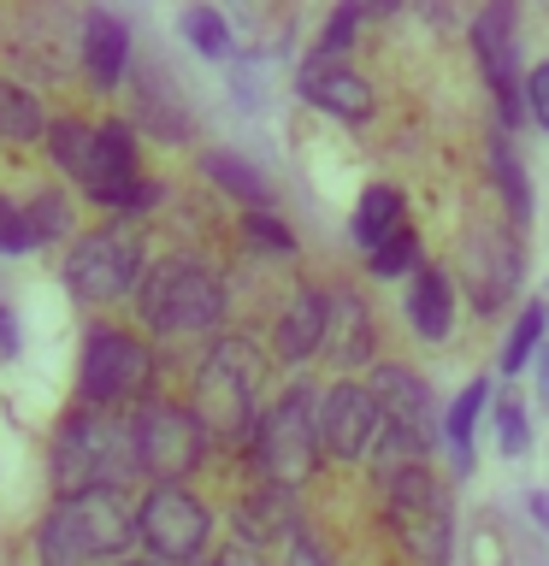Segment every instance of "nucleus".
Segmentation results:
<instances>
[{"label":"nucleus","mask_w":549,"mask_h":566,"mask_svg":"<svg viewBox=\"0 0 549 566\" xmlns=\"http://www.w3.org/2000/svg\"><path fill=\"white\" fill-rule=\"evenodd\" d=\"M142 478L136 424L124 407L77 401L53 431V484L65 490H124Z\"/></svg>","instance_id":"f257e3e1"},{"label":"nucleus","mask_w":549,"mask_h":566,"mask_svg":"<svg viewBox=\"0 0 549 566\" xmlns=\"http://www.w3.org/2000/svg\"><path fill=\"white\" fill-rule=\"evenodd\" d=\"M260 378H266V354L248 336H219L201 366H195V389H189V413L201 419L207 449H248L260 419Z\"/></svg>","instance_id":"f03ea898"},{"label":"nucleus","mask_w":549,"mask_h":566,"mask_svg":"<svg viewBox=\"0 0 549 566\" xmlns=\"http://www.w3.org/2000/svg\"><path fill=\"white\" fill-rule=\"evenodd\" d=\"M136 543L124 490H65L35 525V566H101Z\"/></svg>","instance_id":"7ed1b4c3"},{"label":"nucleus","mask_w":549,"mask_h":566,"mask_svg":"<svg viewBox=\"0 0 549 566\" xmlns=\"http://www.w3.org/2000/svg\"><path fill=\"white\" fill-rule=\"evenodd\" d=\"M131 301L154 336H201V331H219L225 318V283L201 254L148 260Z\"/></svg>","instance_id":"20e7f679"},{"label":"nucleus","mask_w":549,"mask_h":566,"mask_svg":"<svg viewBox=\"0 0 549 566\" xmlns=\"http://www.w3.org/2000/svg\"><path fill=\"white\" fill-rule=\"evenodd\" d=\"M142 265H148V248L131 224H95L71 242L65 254V290L89 301V307H118V301L136 295Z\"/></svg>","instance_id":"39448f33"},{"label":"nucleus","mask_w":549,"mask_h":566,"mask_svg":"<svg viewBox=\"0 0 549 566\" xmlns=\"http://www.w3.org/2000/svg\"><path fill=\"white\" fill-rule=\"evenodd\" d=\"M384 490V513H390V537L407 548L414 566H443L455 543V513H449V490L437 484L432 460L402 478H390Z\"/></svg>","instance_id":"423d86ee"},{"label":"nucleus","mask_w":549,"mask_h":566,"mask_svg":"<svg viewBox=\"0 0 549 566\" xmlns=\"http://www.w3.org/2000/svg\"><path fill=\"white\" fill-rule=\"evenodd\" d=\"M313 389H283V396L266 407L255 419V437H248V454H255V467L272 478V484H308L313 467L325 454H319V419H313Z\"/></svg>","instance_id":"0eeeda50"},{"label":"nucleus","mask_w":549,"mask_h":566,"mask_svg":"<svg viewBox=\"0 0 549 566\" xmlns=\"http://www.w3.org/2000/svg\"><path fill=\"white\" fill-rule=\"evenodd\" d=\"M136 460L148 484H189L207 460V431L189 413V401H166V396H142L136 401Z\"/></svg>","instance_id":"6e6552de"},{"label":"nucleus","mask_w":549,"mask_h":566,"mask_svg":"<svg viewBox=\"0 0 549 566\" xmlns=\"http://www.w3.org/2000/svg\"><path fill=\"white\" fill-rule=\"evenodd\" d=\"M77 396L101 407H131L142 396H154V348L136 331L95 325L77 354Z\"/></svg>","instance_id":"1a4fd4ad"},{"label":"nucleus","mask_w":549,"mask_h":566,"mask_svg":"<svg viewBox=\"0 0 549 566\" xmlns=\"http://www.w3.org/2000/svg\"><path fill=\"white\" fill-rule=\"evenodd\" d=\"M136 537L148 543L154 560L195 566L213 543V507L189 484H154L136 502Z\"/></svg>","instance_id":"9d476101"},{"label":"nucleus","mask_w":549,"mask_h":566,"mask_svg":"<svg viewBox=\"0 0 549 566\" xmlns=\"http://www.w3.org/2000/svg\"><path fill=\"white\" fill-rule=\"evenodd\" d=\"M95 207H113V212H142L154 207V189L142 177V154H136V130L124 118H106V124H89V171L77 184Z\"/></svg>","instance_id":"9b49d317"},{"label":"nucleus","mask_w":549,"mask_h":566,"mask_svg":"<svg viewBox=\"0 0 549 566\" xmlns=\"http://www.w3.org/2000/svg\"><path fill=\"white\" fill-rule=\"evenodd\" d=\"M520 272H526V254H520V237L503 224H467L460 237V283L473 290V307L478 313H496L520 295Z\"/></svg>","instance_id":"f8f14e48"},{"label":"nucleus","mask_w":549,"mask_h":566,"mask_svg":"<svg viewBox=\"0 0 549 566\" xmlns=\"http://www.w3.org/2000/svg\"><path fill=\"white\" fill-rule=\"evenodd\" d=\"M473 53H478V65H485V77L496 88L503 124H520L526 118V95H520V0H490V7L473 18Z\"/></svg>","instance_id":"ddd939ff"},{"label":"nucleus","mask_w":549,"mask_h":566,"mask_svg":"<svg viewBox=\"0 0 549 566\" xmlns=\"http://www.w3.org/2000/svg\"><path fill=\"white\" fill-rule=\"evenodd\" d=\"M313 419H319V454L349 460V467L372 454V442H379L384 424H390L366 384H331L325 396L313 401Z\"/></svg>","instance_id":"4468645a"},{"label":"nucleus","mask_w":549,"mask_h":566,"mask_svg":"<svg viewBox=\"0 0 549 566\" xmlns=\"http://www.w3.org/2000/svg\"><path fill=\"white\" fill-rule=\"evenodd\" d=\"M372 348H379V331H372V307L361 301V290L331 283L325 290V325H319V354L349 371V366H366Z\"/></svg>","instance_id":"2eb2a0df"},{"label":"nucleus","mask_w":549,"mask_h":566,"mask_svg":"<svg viewBox=\"0 0 549 566\" xmlns=\"http://www.w3.org/2000/svg\"><path fill=\"white\" fill-rule=\"evenodd\" d=\"M301 101L313 106V113H331L343 124H366L372 113H379V95H372V83L361 77V71H349L343 60H308L301 65Z\"/></svg>","instance_id":"dca6fc26"},{"label":"nucleus","mask_w":549,"mask_h":566,"mask_svg":"<svg viewBox=\"0 0 549 566\" xmlns=\"http://www.w3.org/2000/svg\"><path fill=\"white\" fill-rule=\"evenodd\" d=\"M230 525H237V543H248V548H283L296 537L301 525V502H296V490L290 484H272V478H266V484H255L237 502V513H230Z\"/></svg>","instance_id":"f3484780"},{"label":"nucleus","mask_w":549,"mask_h":566,"mask_svg":"<svg viewBox=\"0 0 549 566\" xmlns=\"http://www.w3.org/2000/svg\"><path fill=\"white\" fill-rule=\"evenodd\" d=\"M319 325H325V290L319 283H296L272 318V360L301 366L319 354Z\"/></svg>","instance_id":"a211bd4d"},{"label":"nucleus","mask_w":549,"mask_h":566,"mask_svg":"<svg viewBox=\"0 0 549 566\" xmlns=\"http://www.w3.org/2000/svg\"><path fill=\"white\" fill-rule=\"evenodd\" d=\"M372 401L384 407V419L390 424H402V431H414V437H432V384L419 378V371H407V366H372Z\"/></svg>","instance_id":"6ab92c4d"},{"label":"nucleus","mask_w":549,"mask_h":566,"mask_svg":"<svg viewBox=\"0 0 549 566\" xmlns=\"http://www.w3.org/2000/svg\"><path fill=\"white\" fill-rule=\"evenodd\" d=\"M407 325H414L419 343H449V331H455V277L443 272V265H414Z\"/></svg>","instance_id":"aec40b11"},{"label":"nucleus","mask_w":549,"mask_h":566,"mask_svg":"<svg viewBox=\"0 0 549 566\" xmlns=\"http://www.w3.org/2000/svg\"><path fill=\"white\" fill-rule=\"evenodd\" d=\"M124 65H131V30L113 12H89L83 18V71L95 88H118Z\"/></svg>","instance_id":"412c9836"},{"label":"nucleus","mask_w":549,"mask_h":566,"mask_svg":"<svg viewBox=\"0 0 549 566\" xmlns=\"http://www.w3.org/2000/svg\"><path fill=\"white\" fill-rule=\"evenodd\" d=\"M485 401H490V384L473 378V384L455 396L449 419H443V442H449V454H455V478L473 472V431H478V419H485Z\"/></svg>","instance_id":"4be33fe9"},{"label":"nucleus","mask_w":549,"mask_h":566,"mask_svg":"<svg viewBox=\"0 0 549 566\" xmlns=\"http://www.w3.org/2000/svg\"><path fill=\"white\" fill-rule=\"evenodd\" d=\"M201 171L213 177V189H225L230 201H242V207H272V184H266V171H255L248 159L237 154H201Z\"/></svg>","instance_id":"5701e85b"},{"label":"nucleus","mask_w":549,"mask_h":566,"mask_svg":"<svg viewBox=\"0 0 549 566\" xmlns=\"http://www.w3.org/2000/svg\"><path fill=\"white\" fill-rule=\"evenodd\" d=\"M490 177H496V189H503V207H508V219L514 224H526L531 219V177H526V166H520V154H514V142L496 130L490 136Z\"/></svg>","instance_id":"b1692460"},{"label":"nucleus","mask_w":549,"mask_h":566,"mask_svg":"<svg viewBox=\"0 0 549 566\" xmlns=\"http://www.w3.org/2000/svg\"><path fill=\"white\" fill-rule=\"evenodd\" d=\"M42 130H48V113H42V101H35L24 83H7V77H0V142H12V148H24V142H35Z\"/></svg>","instance_id":"393cba45"},{"label":"nucleus","mask_w":549,"mask_h":566,"mask_svg":"<svg viewBox=\"0 0 549 566\" xmlns=\"http://www.w3.org/2000/svg\"><path fill=\"white\" fill-rule=\"evenodd\" d=\"M402 224V189L396 184H372L366 195H361V207H354V242L361 248H372L384 237V230H396Z\"/></svg>","instance_id":"a878e982"},{"label":"nucleus","mask_w":549,"mask_h":566,"mask_svg":"<svg viewBox=\"0 0 549 566\" xmlns=\"http://www.w3.org/2000/svg\"><path fill=\"white\" fill-rule=\"evenodd\" d=\"M24 224H30V242L35 248H48V242H65V237H77V219H71V201L60 189H35L30 201H24Z\"/></svg>","instance_id":"bb28decb"},{"label":"nucleus","mask_w":549,"mask_h":566,"mask_svg":"<svg viewBox=\"0 0 549 566\" xmlns=\"http://www.w3.org/2000/svg\"><path fill=\"white\" fill-rule=\"evenodd\" d=\"M390 0H336V12L325 18V30H319V53L313 60H343L349 42H354V30L366 24L372 12H384Z\"/></svg>","instance_id":"cd10ccee"},{"label":"nucleus","mask_w":549,"mask_h":566,"mask_svg":"<svg viewBox=\"0 0 549 566\" xmlns=\"http://www.w3.org/2000/svg\"><path fill=\"white\" fill-rule=\"evenodd\" d=\"M42 136H48L42 148L53 154V166H60L71 184H83V171H89V124H77V118H48Z\"/></svg>","instance_id":"c85d7f7f"},{"label":"nucleus","mask_w":549,"mask_h":566,"mask_svg":"<svg viewBox=\"0 0 549 566\" xmlns=\"http://www.w3.org/2000/svg\"><path fill=\"white\" fill-rule=\"evenodd\" d=\"M366 265H372V277H402V272H414L419 265V237H414V224H396V230H384L379 242L366 248Z\"/></svg>","instance_id":"c756f323"},{"label":"nucleus","mask_w":549,"mask_h":566,"mask_svg":"<svg viewBox=\"0 0 549 566\" xmlns=\"http://www.w3.org/2000/svg\"><path fill=\"white\" fill-rule=\"evenodd\" d=\"M177 30H184V42L201 53V60H230V24L213 7H184Z\"/></svg>","instance_id":"7c9ffc66"},{"label":"nucleus","mask_w":549,"mask_h":566,"mask_svg":"<svg viewBox=\"0 0 549 566\" xmlns=\"http://www.w3.org/2000/svg\"><path fill=\"white\" fill-rule=\"evenodd\" d=\"M543 325H549V301H526L520 325L508 331V348H503V371H508V378H520V366L531 360V354H538Z\"/></svg>","instance_id":"2f4dec72"},{"label":"nucleus","mask_w":549,"mask_h":566,"mask_svg":"<svg viewBox=\"0 0 549 566\" xmlns=\"http://www.w3.org/2000/svg\"><path fill=\"white\" fill-rule=\"evenodd\" d=\"M242 237L260 248V254H296V230L278 219V212H266V207H248L242 212Z\"/></svg>","instance_id":"473e14b6"},{"label":"nucleus","mask_w":549,"mask_h":566,"mask_svg":"<svg viewBox=\"0 0 549 566\" xmlns=\"http://www.w3.org/2000/svg\"><path fill=\"white\" fill-rule=\"evenodd\" d=\"M496 437H503V454H526V442H531V419H526V407L503 396L496 401Z\"/></svg>","instance_id":"72a5a7b5"},{"label":"nucleus","mask_w":549,"mask_h":566,"mask_svg":"<svg viewBox=\"0 0 549 566\" xmlns=\"http://www.w3.org/2000/svg\"><path fill=\"white\" fill-rule=\"evenodd\" d=\"M30 224H24V201L0 195V254H30Z\"/></svg>","instance_id":"f704fd0d"},{"label":"nucleus","mask_w":549,"mask_h":566,"mask_svg":"<svg viewBox=\"0 0 549 566\" xmlns=\"http://www.w3.org/2000/svg\"><path fill=\"white\" fill-rule=\"evenodd\" d=\"M278 566H336V560H331V548L319 543V537H313L308 525H301L296 537L283 543V548H278Z\"/></svg>","instance_id":"c9c22d12"},{"label":"nucleus","mask_w":549,"mask_h":566,"mask_svg":"<svg viewBox=\"0 0 549 566\" xmlns=\"http://www.w3.org/2000/svg\"><path fill=\"white\" fill-rule=\"evenodd\" d=\"M520 95H526V113H531V118H538V124H543V130H549V60L526 71V83H520Z\"/></svg>","instance_id":"e433bc0d"},{"label":"nucleus","mask_w":549,"mask_h":566,"mask_svg":"<svg viewBox=\"0 0 549 566\" xmlns=\"http://www.w3.org/2000/svg\"><path fill=\"white\" fill-rule=\"evenodd\" d=\"M213 566H272V560H266L260 548H248V543H230V548H219V560H213Z\"/></svg>","instance_id":"4c0bfd02"},{"label":"nucleus","mask_w":549,"mask_h":566,"mask_svg":"<svg viewBox=\"0 0 549 566\" xmlns=\"http://www.w3.org/2000/svg\"><path fill=\"white\" fill-rule=\"evenodd\" d=\"M0 354H18V313L0 301Z\"/></svg>","instance_id":"58836bf2"},{"label":"nucleus","mask_w":549,"mask_h":566,"mask_svg":"<svg viewBox=\"0 0 549 566\" xmlns=\"http://www.w3.org/2000/svg\"><path fill=\"white\" fill-rule=\"evenodd\" d=\"M538 401L549 407V348L538 354Z\"/></svg>","instance_id":"ea45409f"},{"label":"nucleus","mask_w":549,"mask_h":566,"mask_svg":"<svg viewBox=\"0 0 549 566\" xmlns=\"http://www.w3.org/2000/svg\"><path fill=\"white\" fill-rule=\"evenodd\" d=\"M531 513H538V520L549 525V495H531Z\"/></svg>","instance_id":"a19ab883"},{"label":"nucleus","mask_w":549,"mask_h":566,"mask_svg":"<svg viewBox=\"0 0 549 566\" xmlns=\"http://www.w3.org/2000/svg\"><path fill=\"white\" fill-rule=\"evenodd\" d=\"M118 566H166V560H118Z\"/></svg>","instance_id":"79ce46f5"}]
</instances>
